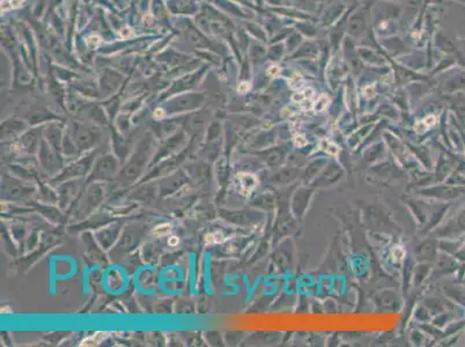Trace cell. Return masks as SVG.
I'll list each match as a JSON object with an SVG mask.
<instances>
[{"label":"cell","mask_w":465,"mask_h":347,"mask_svg":"<svg viewBox=\"0 0 465 347\" xmlns=\"http://www.w3.org/2000/svg\"><path fill=\"white\" fill-rule=\"evenodd\" d=\"M24 4V0H3L2 10L4 12L11 11L13 8H16Z\"/></svg>","instance_id":"10"},{"label":"cell","mask_w":465,"mask_h":347,"mask_svg":"<svg viewBox=\"0 0 465 347\" xmlns=\"http://www.w3.org/2000/svg\"><path fill=\"white\" fill-rule=\"evenodd\" d=\"M258 186V178L250 173H240L234 179V188L242 196H250L251 192Z\"/></svg>","instance_id":"1"},{"label":"cell","mask_w":465,"mask_h":347,"mask_svg":"<svg viewBox=\"0 0 465 347\" xmlns=\"http://www.w3.org/2000/svg\"><path fill=\"white\" fill-rule=\"evenodd\" d=\"M86 43H87V46L89 48H96L98 47V44L101 43V37L98 35H90L87 37V39H86Z\"/></svg>","instance_id":"12"},{"label":"cell","mask_w":465,"mask_h":347,"mask_svg":"<svg viewBox=\"0 0 465 347\" xmlns=\"http://www.w3.org/2000/svg\"><path fill=\"white\" fill-rule=\"evenodd\" d=\"M166 116V112L164 109H161V108H159V109H156L154 111V117L156 119H161V118H164V117Z\"/></svg>","instance_id":"18"},{"label":"cell","mask_w":465,"mask_h":347,"mask_svg":"<svg viewBox=\"0 0 465 347\" xmlns=\"http://www.w3.org/2000/svg\"><path fill=\"white\" fill-rule=\"evenodd\" d=\"M12 310L10 309V307H8V305H4V307L2 308V314H7V313H11Z\"/></svg>","instance_id":"20"},{"label":"cell","mask_w":465,"mask_h":347,"mask_svg":"<svg viewBox=\"0 0 465 347\" xmlns=\"http://www.w3.org/2000/svg\"><path fill=\"white\" fill-rule=\"evenodd\" d=\"M280 72H281V69L278 65H271V67L268 70L269 75L272 76V78H277V76L280 74Z\"/></svg>","instance_id":"14"},{"label":"cell","mask_w":465,"mask_h":347,"mask_svg":"<svg viewBox=\"0 0 465 347\" xmlns=\"http://www.w3.org/2000/svg\"><path fill=\"white\" fill-rule=\"evenodd\" d=\"M120 36L123 38H130V37H132L133 36V30L130 28V27H125V28H123L120 30Z\"/></svg>","instance_id":"17"},{"label":"cell","mask_w":465,"mask_h":347,"mask_svg":"<svg viewBox=\"0 0 465 347\" xmlns=\"http://www.w3.org/2000/svg\"><path fill=\"white\" fill-rule=\"evenodd\" d=\"M288 86H290V88L292 89H295V91L299 89L300 91L302 86H304V78H302V75L299 73H295L290 79V81H288Z\"/></svg>","instance_id":"9"},{"label":"cell","mask_w":465,"mask_h":347,"mask_svg":"<svg viewBox=\"0 0 465 347\" xmlns=\"http://www.w3.org/2000/svg\"><path fill=\"white\" fill-rule=\"evenodd\" d=\"M250 88H251V85L249 83H247V81H242V83L238 85L237 91L242 94H245L247 92H249Z\"/></svg>","instance_id":"16"},{"label":"cell","mask_w":465,"mask_h":347,"mask_svg":"<svg viewBox=\"0 0 465 347\" xmlns=\"http://www.w3.org/2000/svg\"><path fill=\"white\" fill-rule=\"evenodd\" d=\"M374 95H375V88L374 86H367L363 89V96L366 98H372Z\"/></svg>","instance_id":"15"},{"label":"cell","mask_w":465,"mask_h":347,"mask_svg":"<svg viewBox=\"0 0 465 347\" xmlns=\"http://www.w3.org/2000/svg\"><path fill=\"white\" fill-rule=\"evenodd\" d=\"M318 147L323 152L327 153L329 155L337 156L339 153V147H338L335 142L331 141L330 139H320L318 142Z\"/></svg>","instance_id":"4"},{"label":"cell","mask_w":465,"mask_h":347,"mask_svg":"<svg viewBox=\"0 0 465 347\" xmlns=\"http://www.w3.org/2000/svg\"><path fill=\"white\" fill-rule=\"evenodd\" d=\"M178 243H179V238L177 236H170L169 237V241H168V244L170 247H176V246H178Z\"/></svg>","instance_id":"19"},{"label":"cell","mask_w":465,"mask_h":347,"mask_svg":"<svg viewBox=\"0 0 465 347\" xmlns=\"http://www.w3.org/2000/svg\"><path fill=\"white\" fill-rule=\"evenodd\" d=\"M436 121H437L436 117L430 115V116L425 117L422 120L417 121L414 125V130L418 133H425L428 129H431L432 126H434L436 124Z\"/></svg>","instance_id":"3"},{"label":"cell","mask_w":465,"mask_h":347,"mask_svg":"<svg viewBox=\"0 0 465 347\" xmlns=\"http://www.w3.org/2000/svg\"><path fill=\"white\" fill-rule=\"evenodd\" d=\"M171 231V226L169 223H161L157 224L154 228L152 229V235L153 236H165L167 234H169Z\"/></svg>","instance_id":"7"},{"label":"cell","mask_w":465,"mask_h":347,"mask_svg":"<svg viewBox=\"0 0 465 347\" xmlns=\"http://www.w3.org/2000/svg\"><path fill=\"white\" fill-rule=\"evenodd\" d=\"M224 241L223 234L220 233H210L205 236L206 244H214V243H220Z\"/></svg>","instance_id":"11"},{"label":"cell","mask_w":465,"mask_h":347,"mask_svg":"<svg viewBox=\"0 0 465 347\" xmlns=\"http://www.w3.org/2000/svg\"><path fill=\"white\" fill-rule=\"evenodd\" d=\"M108 336H109V332H103V331L95 332L94 335L84 339L80 345L81 346H95V345L100 344L102 340H105Z\"/></svg>","instance_id":"5"},{"label":"cell","mask_w":465,"mask_h":347,"mask_svg":"<svg viewBox=\"0 0 465 347\" xmlns=\"http://www.w3.org/2000/svg\"><path fill=\"white\" fill-rule=\"evenodd\" d=\"M314 96H315L314 89L311 87H306L304 89H300L299 92L293 94L292 101L294 103H297V105H300L302 109L310 110V109H313V106H314V103L311 102Z\"/></svg>","instance_id":"2"},{"label":"cell","mask_w":465,"mask_h":347,"mask_svg":"<svg viewBox=\"0 0 465 347\" xmlns=\"http://www.w3.org/2000/svg\"><path fill=\"white\" fill-rule=\"evenodd\" d=\"M391 258L394 259V262H396V263L401 262V260H403V259L405 258V250H404V248H403V247H400V246H395L394 248H392V250H391Z\"/></svg>","instance_id":"8"},{"label":"cell","mask_w":465,"mask_h":347,"mask_svg":"<svg viewBox=\"0 0 465 347\" xmlns=\"http://www.w3.org/2000/svg\"><path fill=\"white\" fill-rule=\"evenodd\" d=\"M293 141H294V145L296 147H305L308 145V140H307L306 137L302 136V134H296V136H294Z\"/></svg>","instance_id":"13"},{"label":"cell","mask_w":465,"mask_h":347,"mask_svg":"<svg viewBox=\"0 0 465 347\" xmlns=\"http://www.w3.org/2000/svg\"><path fill=\"white\" fill-rule=\"evenodd\" d=\"M329 105H330V98H329V96L324 95V94H323V95H320L318 97V100L314 103L313 110L315 112H322V111H324L325 109H327V108L329 107Z\"/></svg>","instance_id":"6"}]
</instances>
